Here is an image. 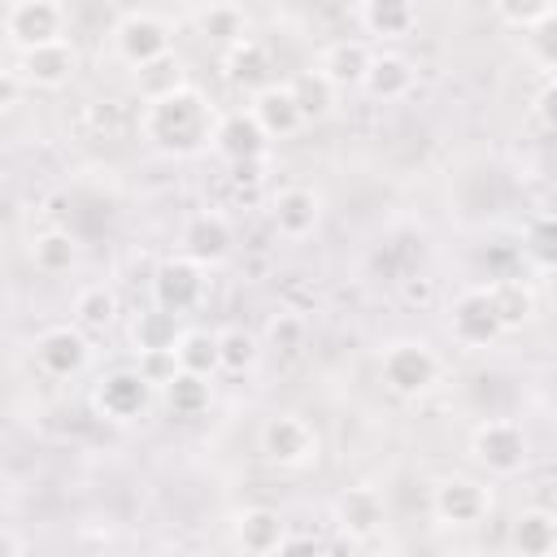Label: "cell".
Returning <instances> with one entry per match:
<instances>
[{
  "label": "cell",
  "instance_id": "cell-1",
  "mask_svg": "<svg viewBox=\"0 0 557 557\" xmlns=\"http://www.w3.org/2000/svg\"><path fill=\"white\" fill-rule=\"evenodd\" d=\"M218 117H222V113L209 104V96L187 83V87H178V91H170V96L144 100L139 135H144L157 152H165V157H191V152H200L205 144H213Z\"/></svg>",
  "mask_w": 557,
  "mask_h": 557
},
{
  "label": "cell",
  "instance_id": "cell-2",
  "mask_svg": "<svg viewBox=\"0 0 557 557\" xmlns=\"http://www.w3.org/2000/svg\"><path fill=\"white\" fill-rule=\"evenodd\" d=\"M440 357L431 352V344L422 339H396L383 348V361H379V374H383V387L400 400H418L426 396L435 383H440Z\"/></svg>",
  "mask_w": 557,
  "mask_h": 557
},
{
  "label": "cell",
  "instance_id": "cell-3",
  "mask_svg": "<svg viewBox=\"0 0 557 557\" xmlns=\"http://www.w3.org/2000/svg\"><path fill=\"white\" fill-rule=\"evenodd\" d=\"M257 448L278 470H300L318 457V435L300 413H274L257 431Z\"/></svg>",
  "mask_w": 557,
  "mask_h": 557
},
{
  "label": "cell",
  "instance_id": "cell-4",
  "mask_svg": "<svg viewBox=\"0 0 557 557\" xmlns=\"http://www.w3.org/2000/svg\"><path fill=\"white\" fill-rule=\"evenodd\" d=\"M470 457L487 470V474H518L527 466V431L513 418H487L474 426L470 435Z\"/></svg>",
  "mask_w": 557,
  "mask_h": 557
},
{
  "label": "cell",
  "instance_id": "cell-5",
  "mask_svg": "<svg viewBox=\"0 0 557 557\" xmlns=\"http://www.w3.org/2000/svg\"><path fill=\"white\" fill-rule=\"evenodd\" d=\"M448 335L461 344V348H487L505 335V322L496 313V300L487 287H466L453 296L448 305Z\"/></svg>",
  "mask_w": 557,
  "mask_h": 557
},
{
  "label": "cell",
  "instance_id": "cell-6",
  "mask_svg": "<svg viewBox=\"0 0 557 557\" xmlns=\"http://www.w3.org/2000/svg\"><path fill=\"white\" fill-rule=\"evenodd\" d=\"M152 392H157V387H152L135 366H131V370H109V374L96 383L91 405H96V413H100V418H109V422L126 426V422H135V418H144V413H148Z\"/></svg>",
  "mask_w": 557,
  "mask_h": 557
},
{
  "label": "cell",
  "instance_id": "cell-7",
  "mask_svg": "<svg viewBox=\"0 0 557 557\" xmlns=\"http://www.w3.org/2000/svg\"><path fill=\"white\" fill-rule=\"evenodd\" d=\"M170 44H174L170 22L157 17V13H144V9L126 13V17L113 26V52H117L131 70H135V65H148V61H157V57H165Z\"/></svg>",
  "mask_w": 557,
  "mask_h": 557
},
{
  "label": "cell",
  "instance_id": "cell-8",
  "mask_svg": "<svg viewBox=\"0 0 557 557\" xmlns=\"http://www.w3.org/2000/svg\"><path fill=\"white\" fill-rule=\"evenodd\" d=\"M487 509H492L487 487L474 483V479H466V474H444L431 487V513L444 527H474V522L487 518Z\"/></svg>",
  "mask_w": 557,
  "mask_h": 557
},
{
  "label": "cell",
  "instance_id": "cell-9",
  "mask_svg": "<svg viewBox=\"0 0 557 557\" xmlns=\"http://www.w3.org/2000/svg\"><path fill=\"white\" fill-rule=\"evenodd\" d=\"M4 35L17 52L39 48V44H57V39H65V9L57 0L13 4V9H4Z\"/></svg>",
  "mask_w": 557,
  "mask_h": 557
},
{
  "label": "cell",
  "instance_id": "cell-10",
  "mask_svg": "<svg viewBox=\"0 0 557 557\" xmlns=\"http://www.w3.org/2000/svg\"><path fill=\"white\" fill-rule=\"evenodd\" d=\"M35 366L52 379H74L87 357H91V344H87V331L74 322V326H48L35 335Z\"/></svg>",
  "mask_w": 557,
  "mask_h": 557
},
{
  "label": "cell",
  "instance_id": "cell-11",
  "mask_svg": "<svg viewBox=\"0 0 557 557\" xmlns=\"http://www.w3.org/2000/svg\"><path fill=\"white\" fill-rule=\"evenodd\" d=\"M222 161H261L270 152V131L257 122L252 109H231L218 117V131H213V144H209Z\"/></svg>",
  "mask_w": 557,
  "mask_h": 557
},
{
  "label": "cell",
  "instance_id": "cell-12",
  "mask_svg": "<svg viewBox=\"0 0 557 557\" xmlns=\"http://www.w3.org/2000/svg\"><path fill=\"white\" fill-rule=\"evenodd\" d=\"M200 296H205V265L200 261L178 252V257H165L157 265V274H152V300L157 305H165L174 313H187V309L200 305Z\"/></svg>",
  "mask_w": 557,
  "mask_h": 557
},
{
  "label": "cell",
  "instance_id": "cell-13",
  "mask_svg": "<svg viewBox=\"0 0 557 557\" xmlns=\"http://www.w3.org/2000/svg\"><path fill=\"white\" fill-rule=\"evenodd\" d=\"M17 70H22V78H26L30 87H39V91H57V87H65V83L74 78V70H78V52L70 48V39L39 44V48L17 52Z\"/></svg>",
  "mask_w": 557,
  "mask_h": 557
},
{
  "label": "cell",
  "instance_id": "cell-14",
  "mask_svg": "<svg viewBox=\"0 0 557 557\" xmlns=\"http://www.w3.org/2000/svg\"><path fill=\"white\" fill-rule=\"evenodd\" d=\"M178 244H183V252H187L191 261H200V265H218V261L231 257L235 235H231V222H226L222 213L205 209V213H196V218L183 222Z\"/></svg>",
  "mask_w": 557,
  "mask_h": 557
},
{
  "label": "cell",
  "instance_id": "cell-15",
  "mask_svg": "<svg viewBox=\"0 0 557 557\" xmlns=\"http://www.w3.org/2000/svg\"><path fill=\"white\" fill-rule=\"evenodd\" d=\"M383 522H387V500L379 487H348L335 500V527L348 540H370L383 531Z\"/></svg>",
  "mask_w": 557,
  "mask_h": 557
},
{
  "label": "cell",
  "instance_id": "cell-16",
  "mask_svg": "<svg viewBox=\"0 0 557 557\" xmlns=\"http://www.w3.org/2000/svg\"><path fill=\"white\" fill-rule=\"evenodd\" d=\"M235 548L252 553V557H265V553H283V540H287V518L270 505H248L235 513Z\"/></svg>",
  "mask_w": 557,
  "mask_h": 557
},
{
  "label": "cell",
  "instance_id": "cell-17",
  "mask_svg": "<svg viewBox=\"0 0 557 557\" xmlns=\"http://www.w3.org/2000/svg\"><path fill=\"white\" fill-rule=\"evenodd\" d=\"M318 218H322V196L313 187H283L274 200H270V222L283 239H305L318 231Z\"/></svg>",
  "mask_w": 557,
  "mask_h": 557
},
{
  "label": "cell",
  "instance_id": "cell-18",
  "mask_svg": "<svg viewBox=\"0 0 557 557\" xmlns=\"http://www.w3.org/2000/svg\"><path fill=\"white\" fill-rule=\"evenodd\" d=\"M248 109L270 131V139H283V135H292V131L305 126V113H300V100H296L292 83H270V87L252 91V104Z\"/></svg>",
  "mask_w": 557,
  "mask_h": 557
},
{
  "label": "cell",
  "instance_id": "cell-19",
  "mask_svg": "<svg viewBox=\"0 0 557 557\" xmlns=\"http://www.w3.org/2000/svg\"><path fill=\"white\" fill-rule=\"evenodd\" d=\"M222 65H226V78H231L235 87H244V91H261V87L274 83V61H270L265 44H257L252 35L239 39V44H231Z\"/></svg>",
  "mask_w": 557,
  "mask_h": 557
},
{
  "label": "cell",
  "instance_id": "cell-20",
  "mask_svg": "<svg viewBox=\"0 0 557 557\" xmlns=\"http://www.w3.org/2000/svg\"><path fill=\"white\" fill-rule=\"evenodd\" d=\"M374 52L361 44V39H335L322 48L318 57V70L335 83V87H361L366 83V70H370Z\"/></svg>",
  "mask_w": 557,
  "mask_h": 557
},
{
  "label": "cell",
  "instance_id": "cell-21",
  "mask_svg": "<svg viewBox=\"0 0 557 557\" xmlns=\"http://www.w3.org/2000/svg\"><path fill=\"white\" fill-rule=\"evenodd\" d=\"M361 91L374 96V100H400V96L413 91V65L400 52H374Z\"/></svg>",
  "mask_w": 557,
  "mask_h": 557
},
{
  "label": "cell",
  "instance_id": "cell-22",
  "mask_svg": "<svg viewBox=\"0 0 557 557\" xmlns=\"http://www.w3.org/2000/svg\"><path fill=\"white\" fill-rule=\"evenodd\" d=\"M509 544H513L518 553H527V557H548V553H557V513H553V509H540V505L522 509V513L513 518Z\"/></svg>",
  "mask_w": 557,
  "mask_h": 557
},
{
  "label": "cell",
  "instance_id": "cell-23",
  "mask_svg": "<svg viewBox=\"0 0 557 557\" xmlns=\"http://www.w3.org/2000/svg\"><path fill=\"white\" fill-rule=\"evenodd\" d=\"M78 257H83V248H78V239L65 226H48V231H39L30 239V261H35L39 274H52V278L70 274L78 265Z\"/></svg>",
  "mask_w": 557,
  "mask_h": 557
},
{
  "label": "cell",
  "instance_id": "cell-24",
  "mask_svg": "<svg viewBox=\"0 0 557 557\" xmlns=\"http://www.w3.org/2000/svg\"><path fill=\"white\" fill-rule=\"evenodd\" d=\"M178 318H183V313H174V309H165V305H157V300H152V309H139L135 322H131V344H135V352H144V348H174L178 335H183Z\"/></svg>",
  "mask_w": 557,
  "mask_h": 557
},
{
  "label": "cell",
  "instance_id": "cell-25",
  "mask_svg": "<svg viewBox=\"0 0 557 557\" xmlns=\"http://www.w3.org/2000/svg\"><path fill=\"white\" fill-rule=\"evenodd\" d=\"M418 22L413 0H361V26L379 39H405Z\"/></svg>",
  "mask_w": 557,
  "mask_h": 557
},
{
  "label": "cell",
  "instance_id": "cell-26",
  "mask_svg": "<svg viewBox=\"0 0 557 557\" xmlns=\"http://www.w3.org/2000/svg\"><path fill=\"white\" fill-rule=\"evenodd\" d=\"M161 400L174 418H200L213 400V383L205 374H191V370H178L165 387H161Z\"/></svg>",
  "mask_w": 557,
  "mask_h": 557
},
{
  "label": "cell",
  "instance_id": "cell-27",
  "mask_svg": "<svg viewBox=\"0 0 557 557\" xmlns=\"http://www.w3.org/2000/svg\"><path fill=\"white\" fill-rule=\"evenodd\" d=\"M174 352H178V366H183V370H191V374H205V379H213V374L222 370V348H218V331L183 326V335H178Z\"/></svg>",
  "mask_w": 557,
  "mask_h": 557
},
{
  "label": "cell",
  "instance_id": "cell-28",
  "mask_svg": "<svg viewBox=\"0 0 557 557\" xmlns=\"http://www.w3.org/2000/svg\"><path fill=\"white\" fill-rule=\"evenodd\" d=\"M178 87H187V70H183V61H178L174 52H165V57H157V61H148V65H135V91H139L144 100L170 96V91H178Z\"/></svg>",
  "mask_w": 557,
  "mask_h": 557
},
{
  "label": "cell",
  "instance_id": "cell-29",
  "mask_svg": "<svg viewBox=\"0 0 557 557\" xmlns=\"http://www.w3.org/2000/svg\"><path fill=\"white\" fill-rule=\"evenodd\" d=\"M487 292L496 300V313H500L505 331H518V326H527L535 318V292L522 278H496Z\"/></svg>",
  "mask_w": 557,
  "mask_h": 557
},
{
  "label": "cell",
  "instance_id": "cell-30",
  "mask_svg": "<svg viewBox=\"0 0 557 557\" xmlns=\"http://www.w3.org/2000/svg\"><path fill=\"white\" fill-rule=\"evenodd\" d=\"M196 26H200V35H205L209 44H218V48H231V44L248 39V17H244L235 4H226V0H218V4H209V9H200Z\"/></svg>",
  "mask_w": 557,
  "mask_h": 557
},
{
  "label": "cell",
  "instance_id": "cell-31",
  "mask_svg": "<svg viewBox=\"0 0 557 557\" xmlns=\"http://www.w3.org/2000/svg\"><path fill=\"white\" fill-rule=\"evenodd\" d=\"M113 318H117V292L113 287H104V283H91V287H83L78 296H74V322L83 326V331H109L113 326Z\"/></svg>",
  "mask_w": 557,
  "mask_h": 557
},
{
  "label": "cell",
  "instance_id": "cell-32",
  "mask_svg": "<svg viewBox=\"0 0 557 557\" xmlns=\"http://www.w3.org/2000/svg\"><path fill=\"white\" fill-rule=\"evenodd\" d=\"M292 91H296V100H300V113H305V122H322L326 113H331V104H335V83L322 74V70H305V74H296L292 78Z\"/></svg>",
  "mask_w": 557,
  "mask_h": 557
},
{
  "label": "cell",
  "instance_id": "cell-33",
  "mask_svg": "<svg viewBox=\"0 0 557 557\" xmlns=\"http://www.w3.org/2000/svg\"><path fill=\"white\" fill-rule=\"evenodd\" d=\"M218 348H222V370H226V374H248V370L261 361V344H257V335L244 331V326L218 331Z\"/></svg>",
  "mask_w": 557,
  "mask_h": 557
},
{
  "label": "cell",
  "instance_id": "cell-34",
  "mask_svg": "<svg viewBox=\"0 0 557 557\" xmlns=\"http://www.w3.org/2000/svg\"><path fill=\"white\" fill-rule=\"evenodd\" d=\"M305 335H309V326H305L300 313H274L265 322V344L274 352H300L305 348Z\"/></svg>",
  "mask_w": 557,
  "mask_h": 557
},
{
  "label": "cell",
  "instance_id": "cell-35",
  "mask_svg": "<svg viewBox=\"0 0 557 557\" xmlns=\"http://www.w3.org/2000/svg\"><path fill=\"white\" fill-rule=\"evenodd\" d=\"M135 370L161 392L183 366H178V352H174V348H144V352H135Z\"/></svg>",
  "mask_w": 557,
  "mask_h": 557
},
{
  "label": "cell",
  "instance_id": "cell-36",
  "mask_svg": "<svg viewBox=\"0 0 557 557\" xmlns=\"http://www.w3.org/2000/svg\"><path fill=\"white\" fill-rule=\"evenodd\" d=\"M527 48L544 70H557V9L540 17L535 26H527Z\"/></svg>",
  "mask_w": 557,
  "mask_h": 557
},
{
  "label": "cell",
  "instance_id": "cell-37",
  "mask_svg": "<svg viewBox=\"0 0 557 557\" xmlns=\"http://www.w3.org/2000/svg\"><path fill=\"white\" fill-rule=\"evenodd\" d=\"M492 9H496V17H500L505 26L527 30V26H535L540 17L553 13V0H492Z\"/></svg>",
  "mask_w": 557,
  "mask_h": 557
},
{
  "label": "cell",
  "instance_id": "cell-38",
  "mask_svg": "<svg viewBox=\"0 0 557 557\" xmlns=\"http://www.w3.org/2000/svg\"><path fill=\"white\" fill-rule=\"evenodd\" d=\"M527 252H531L540 265H557V218H540V222L527 231Z\"/></svg>",
  "mask_w": 557,
  "mask_h": 557
},
{
  "label": "cell",
  "instance_id": "cell-39",
  "mask_svg": "<svg viewBox=\"0 0 557 557\" xmlns=\"http://www.w3.org/2000/svg\"><path fill=\"white\" fill-rule=\"evenodd\" d=\"M22 87H30V83L22 78V70H4V78H0V109H17Z\"/></svg>",
  "mask_w": 557,
  "mask_h": 557
},
{
  "label": "cell",
  "instance_id": "cell-40",
  "mask_svg": "<svg viewBox=\"0 0 557 557\" xmlns=\"http://www.w3.org/2000/svg\"><path fill=\"white\" fill-rule=\"evenodd\" d=\"M535 113H540V122H544V126H553V131H557V83H548V87L535 96Z\"/></svg>",
  "mask_w": 557,
  "mask_h": 557
},
{
  "label": "cell",
  "instance_id": "cell-41",
  "mask_svg": "<svg viewBox=\"0 0 557 557\" xmlns=\"http://www.w3.org/2000/svg\"><path fill=\"white\" fill-rule=\"evenodd\" d=\"M261 165H265V157L261 161H235L231 170H235V183H257L261 178Z\"/></svg>",
  "mask_w": 557,
  "mask_h": 557
},
{
  "label": "cell",
  "instance_id": "cell-42",
  "mask_svg": "<svg viewBox=\"0 0 557 557\" xmlns=\"http://www.w3.org/2000/svg\"><path fill=\"white\" fill-rule=\"evenodd\" d=\"M405 296L409 300H431V283L422 278V283H405Z\"/></svg>",
  "mask_w": 557,
  "mask_h": 557
},
{
  "label": "cell",
  "instance_id": "cell-43",
  "mask_svg": "<svg viewBox=\"0 0 557 557\" xmlns=\"http://www.w3.org/2000/svg\"><path fill=\"white\" fill-rule=\"evenodd\" d=\"M13 4H30V0H4V9H13Z\"/></svg>",
  "mask_w": 557,
  "mask_h": 557
}]
</instances>
